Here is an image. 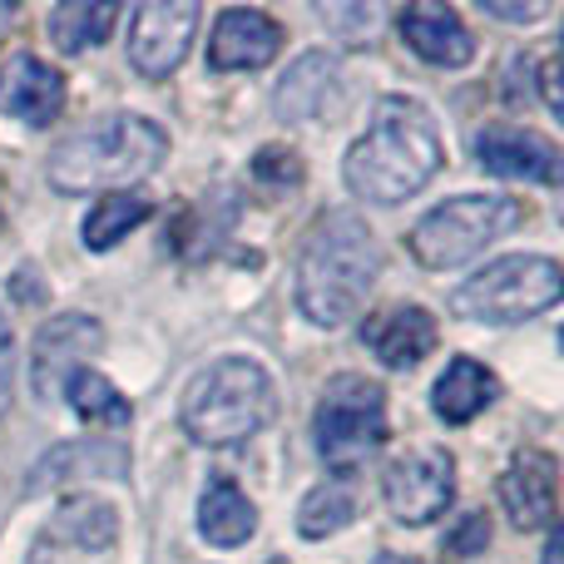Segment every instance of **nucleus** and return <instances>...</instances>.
<instances>
[{"label":"nucleus","mask_w":564,"mask_h":564,"mask_svg":"<svg viewBox=\"0 0 564 564\" xmlns=\"http://www.w3.org/2000/svg\"><path fill=\"white\" fill-rule=\"evenodd\" d=\"M441 164H446V149H441V129L431 109L411 95H387L371 109L367 134L347 149L341 178L367 204L397 208L411 194H421L441 174Z\"/></svg>","instance_id":"f257e3e1"},{"label":"nucleus","mask_w":564,"mask_h":564,"mask_svg":"<svg viewBox=\"0 0 564 564\" xmlns=\"http://www.w3.org/2000/svg\"><path fill=\"white\" fill-rule=\"evenodd\" d=\"M381 278V243L361 214H327L297 253V312L312 327H347Z\"/></svg>","instance_id":"f03ea898"},{"label":"nucleus","mask_w":564,"mask_h":564,"mask_svg":"<svg viewBox=\"0 0 564 564\" xmlns=\"http://www.w3.org/2000/svg\"><path fill=\"white\" fill-rule=\"evenodd\" d=\"M169 154V134L144 115H109L105 124L59 139L45 164L55 194H124L144 184Z\"/></svg>","instance_id":"7ed1b4c3"},{"label":"nucleus","mask_w":564,"mask_h":564,"mask_svg":"<svg viewBox=\"0 0 564 564\" xmlns=\"http://www.w3.org/2000/svg\"><path fill=\"white\" fill-rule=\"evenodd\" d=\"M278 416V387L263 361L253 357H218L184 391L178 421L208 451H228L253 441Z\"/></svg>","instance_id":"20e7f679"},{"label":"nucleus","mask_w":564,"mask_h":564,"mask_svg":"<svg viewBox=\"0 0 564 564\" xmlns=\"http://www.w3.org/2000/svg\"><path fill=\"white\" fill-rule=\"evenodd\" d=\"M525 224V204L506 194H460L436 204L431 214L416 218V228L406 234V248L426 273H451V268L480 258L490 243H500L506 234Z\"/></svg>","instance_id":"39448f33"},{"label":"nucleus","mask_w":564,"mask_h":564,"mask_svg":"<svg viewBox=\"0 0 564 564\" xmlns=\"http://www.w3.org/2000/svg\"><path fill=\"white\" fill-rule=\"evenodd\" d=\"M564 292L560 263L545 253H510L486 263L476 278H466L451 292V312L466 322H490V327H510V322H530L550 312Z\"/></svg>","instance_id":"423d86ee"},{"label":"nucleus","mask_w":564,"mask_h":564,"mask_svg":"<svg viewBox=\"0 0 564 564\" xmlns=\"http://www.w3.org/2000/svg\"><path fill=\"white\" fill-rule=\"evenodd\" d=\"M312 436H317V456L332 470L361 466L387 446V391L357 371L332 377L312 411Z\"/></svg>","instance_id":"0eeeda50"},{"label":"nucleus","mask_w":564,"mask_h":564,"mask_svg":"<svg viewBox=\"0 0 564 564\" xmlns=\"http://www.w3.org/2000/svg\"><path fill=\"white\" fill-rule=\"evenodd\" d=\"M381 496L397 525H431L456 500V456L446 446H416L391 460L381 476Z\"/></svg>","instance_id":"6e6552de"},{"label":"nucleus","mask_w":564,"mask_h":564,"mask_svg":"<svg viewBox=\"0 0 564 564\" xmlns=\"http://www.w3.org/2000/svg\"><path fill=\"white\" fill-rule=\"evenodd\" d=\"M198 30L194 0H149L129 20V65L144 79H164L184 65L188 40Z\"/></svg>","instance_id":"1a4fd4ad"},{"label":"nucleus","mask_w":564,"mask_h":564,"mask_svg":"<svg viewBox=\"0 0 564 564\" xmlns=\"http://www.w3.org/2000/svg\"><path fill=\"white\" fill-rule=\"evenodd\" d=\"M105 347V327L85 312H59L45 327L35 332V347H30V391L40 401H55L65 391V381L85 367L95 351Z\"/></svg>","instance_id":"9d476101"},{"label":"nucleus","mask_w":564,"mask_h":564,"mask_svg":"<svg viewBox=\"0 0 564 564\" xmlns=\"http://www.w3.org/2000/svg\"><path fill=\"white\" fill-rule=\"evenodd\" d=\"M282 50V25L268 10L253 6H234L214 20L208 30V65L218 75H234V69H263L273 65Z\"/></svg>","instance_id":"9b49d317"},{"label":"nucleus","mask_w":564,"mask_h":564,"mask_svg":"<svg viewBox=\"0 0 564 564\" xmlns=\"http://www.w3.org/2000/svg\"><path fill=\"white\" fill-rule=\"evenodd\" d=\"M476 159L496 178H525V184H560V149L545 134L520 124H490L476 134Z\"/></svg>","instance_id":"f8f14e48"},{"label":"nucleus","mask_w":564,"mask_h":564,"mask_svg":"<svg viewBox=\"0 0 564 564\" xmlns=\"http://www.w3.org/2000/svg\"><path fill=\"white\" fill-rule=\"evenodd\" d=\"M124 480L129 476V446L109 436H85V441H65V446L45 451L30 466L25 496H45V490L65 486V480Z\"/></svg>","instance_id":"ddd939ff"},{"label":"nucleus","mask_w":564,"mask_h":564,"mask_svg":"<svg viewBox=\"0 0 564 564\" xmlns=\"http://www.w3.org/2000/svg\"><path fill=\"white\" fill-rule=\"evenodd\" d=\"M341 105V65L327 50H307L288 65V75L273 89V109L288 124H312Z\"/></svg>","instance_id":"4468645a"},{"label":"nucleus","mask_w":564,"mask_h":564,"mask_svg":"<svg viewBox=\"0 0 564 564\" xmlns=\"http://www.w3.org/2000/svg\"><path fill=\"white\" fill-rule=\"evenodd\" d=\"M65 109V75L40 55H10L0 65V115L30 129H45Z\"/></svg>","instance_id":"2eb2a0df"},{"label":"nucleus","mask_w":564,"mask_h":564,"mask_svg":"<svg viewBox=\"0 0 564 564\" xmlns=\"http://www.w3.org/2000/svg\"><path fill=\"white\" fill-rule=\"evenodd\" d=\"M436 337H441L436 317H431L426 307H416V302H401V307L377 312V317H367V327H361V341H367L371 357H377L387 371L421 367V361L431 357V347H436Z\"/></svg>","instance_id":"dca6fc26"},{"label":"nucleus","mask_w":564,"mask_h":564,"mask_svg":"<svg viewBox=\"0 0 564 564\" xmlns=\"http://www.w3.org/2000/svg\"><path fill=\"white\" fill-rule=\"evenodd\" d=\"M401 40L436 69H460L476 59V35L441 0H416V6L401 10Z\"/></svg>","instance_id":"f3484780"},{"label":"nucleus","mask_w":564,"mask_h":564,"mask_svg":"<svg viewBox=\"0 0 564 564\" xmlns=\"http://www.w3.org/2000/svg\"><path fill=\"white\" fill-rule=\"evenodd\" d=\"M555 456L550 451H520L510 470L500 476V506L520 530H550L555 525Z\"/></svg>","instance_id":"a211bd4d"},{"label":"nucleus","mask_w":564,"mask_h":564,"mask_svg":"<svg viewBox=\"0 0 564 564\" xmlns=\"http://www.w3.org/2000/svg\"><path fill=\"white\" fill-rule=\"evenodd\" d=\"M500 397V381L490 367H480L476 357H456L446 361V371H441L436 391H431V406H436V416L446 421V426H466V421H476L480 411H490Z\"/></svg>","instance_id":"6ab92c4d"},{"label":"nucleus","mask_w":564,"mask_h":564,"mask_svg":"<svg viewBox=\"0 0 564 564\" xmlns=\"http://www.w3.org/2000/svg\"><path fill=\"white\" fill-rule=\"evenodd\" d=\"M198 535L218 550L248 545L258 535V506L228 476H208L204 496H198Z\"/></svg>","instance_id":"aec40b11"},{"label":"nucleus","mask_w":564,"mask_h":564,"mask_svg":"<svg viewBox=\"0 0 564 564\" xmlns=\"http://www.w3.org/2000/svg\"><path fill=\"white\" fill-rule=\"evenodd\" d=\"M115 20H119L115 0H65V6L50 10L45 30H50L59 55H85V50L105 45Z\"/></svg>","instance_id":"412c9836"},{"label":"nucleus","mask_w":564,"mask_h":564,"mask_svg":"<svg viewBox=\"0 0 564 564\" xmlns=\"http://www.w3.org/2000/svg\"><path fill=\"white\" fill-rule=\"evenodd\" d=\"M149 214H154V204H149L144 194H134V188H124V194H105L85 214V224H79V243H85L89 253H109L119 238H129L139 224H149Z\"/></svg>","instance_id":"4be33fe9"},{"label":"nucleus","mask_w":564,"mask_h":564,"mask_svg":"<svg viewBox=\"0 0 564 564\" xmlns=\"http://www.w3.org/2000/svg\"><path fill=\"white\" fill-rule=\"evenodd\" d=\"M55 540H69L75 550H85V555H99V550H109L119 540V516L109 500H95V496H69L65 506H59L55 516V530H50Z\"/></svg>","instance_id":"5701e85b"},{"label":"nucleus","mask_w":564,"mask_h":564,"mask_svg":"<svg viewBox=\"0 0 564 564\" xmlns=\"http://www.w3.org/2000/svg\"><path fill=\"white\" fill-rule=\"evenodd\" d=\"M65 397H69V406H75V416L89 421V426H129V421H134L129 397L95 367H79L75 377L65 381Z\"/></svg>","instance_id":"b1692460"},{"label":"nucleus","mask_w":564,"mask_h":564,"mask_svg":"<svg viewBox=\"0 0 564 564\" xmlns=\"http://www.w3.org/2000/svg\"><path fill=\"white\" fill-rule=\"evenodd\" d=\"M351 516H357V496H351L341 480H327V486H317V490H307V496H302L297 535L327 540V535H337V530H347Z\"/></svg>","instance_id":"393cba45"},{"label":"nucleus","mask_w":564,"mask_h":564,"mask_svg":"<svg viewBox=\"0 0 564 564\" xmlns=\"http://www.w3.org/2000/svg\"><path fill=\"white\" fill-rule=\"evenodd\" d=\"M253 178L268 188V194H282V188L302 184V159L292 154V149L268 144V149H258V159H253Z\"/></svg>","instance_id":"a878e982"},{"label":"nucleus","mask_w":564,"mask_h":564,"mask_svg":"<svg viewBox=\"0 0 564 564\" xmlns=\"http://www.w3.org/2000/svg\"><path fill=\"white\" fill-rule=\"evenodd\" d=\"M317 15L327 25H337L347 45H367V35H377V25H381L377 6H317Z\"/></svg>","instance_id":"bb28decb"},{"label":"nucleus","mask_w":564,"mask_h":564,"mask_svg":"<svg viewBox=\"0 0 564 564\" xmlns=\"http://www.w3.org/2000/svg\"><path fill=\"white\" fill-rule=\"evenodd\" d=\"M486 545H490V520L486 516H460V525L446 535V550L451 555H486Z\"/></svg>","instance_id":"cd10ccee"},{"label":"nucleus","mask_w":564,"mask_h":564,"mask_svg":"<svg viewBox=\"0 0 564 564\" xmlns=\"http://www.w3.org/2000/svg\"><path fill=\"white\" fill-rule=\"evenodd\" d=\"M10 387H15V332L0 312V416L10 411Z\"/></svg>","instance_id":"c85d7f7f"},{"label":"nucleus","mask_w":564,"mask_h":564,"mask_svg":"<svg viewBox=\"0 0 564 564\" xmlns=\"http://www.w3.org/2000/svg\"><path fill=\"white\" fill-rule=\"evenodd\" d=\"M480 10H486L490 20H510V25H530V20H540L550 6H545V0H530V6H520V0H516V6H510V0H480Z\"/></svg>","instance_id":"c756f323"},{"label":"nucleus","mask_w":564,"mask_h":564,"mask_svg":"<svg viewBox=\"0 0 564 564\" xmlns=\"http://www.w3.org/2000/svg\"><path fill=\"white\" fill-rule=\"evenodd\" d=\"M540 89H545V105H550V115H564V95H560V65H555V59H545V69H540Z\"/></svg>","instance_id":"7c9ffc66"},{"label":"nucleus","mask_w":564,"mask_h":564,"mask_svg":"<svg viewBox=\"0 0 564 564\" xmlns=\"http://www.w3.org/2000/svg\"><path fill=\"white\" fill-rule=\"evenodd\" d=\"M564 555V535H560V525H550V540H545V564H560Z\"/></svg>","instance_id":"2f4dec72"},{"label":"nucleus","mask_w":564,"mask_h":564,"mask_svg":"<svg viewBox=\"0 0 564 564\" xmlns=\"http://www.w3.org/2000/svg\"><path fill=\"white\" fill-rule=\"evenodd\" d=\"M10 25H15V6H6V0H0V35H6Z\"/></svg>","instance_id":"473e14b6"},{"label":"nucleus","mask_w":564,"mask_h":564,"mask_svg":"<svg viewBox=\"0 0 564 564\" xmlns=\"http://www.w3.org/2000/svg\"><path fill=\"white\" fill-rule=\"evenodd\" d=\"M0 228H6V214H0Z\"/></svg>","instance_id":"72a5a7b5"}]
</instances>
